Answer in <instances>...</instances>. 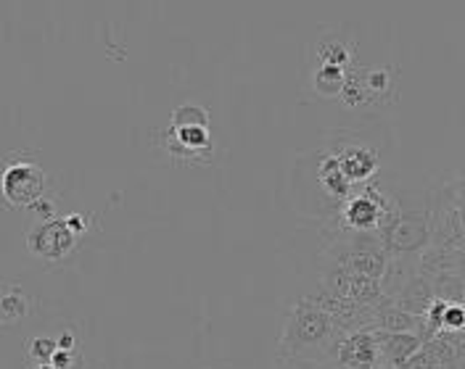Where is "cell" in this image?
Segmentation results:
<instances>
[{
    "mask_svg": "<svg viewBox=\"0 0 465 369\" xmlns=\"http://www.w3.org/2000/svg\"><path fill=\"white\" fill-rule=\"evenodd\" d=\"M347 338L336 319L322 312L310 298H302L291 309L283 335L278 341V356L296 359H333V351Z\"/></svg>",
    "mask_w": 465,
    "mask_h": 369,
    "instance_id": "6da1fadb",
    "label": "cell"
},
{
    "mask_svg": "<svg viewBox=\"0 0 465 369\" xmlns=\"http://www.w3.org/2000/svg\"><path fill=\"white\" fill-rule=\"evenodd\" d=\"M389 256H420L431 246V203L429 199L415 206H402L400 200V219L386 238Z\"/></svg>",
    "mask_w": 465,
    "mask_h": 369,
    "instance_id": "7a4b0ae2",
    "label": "cell"
},
{
    "mask_svg": "<svg viewBox=\"0 0 465 369\" xmlns=\"http://www.w3.org/2000/svg\"><path fill=\"white\" fill-rule=\"evenodd\" d=\"M45 190V174L37 164L14 161L5 167L3 174V199L8 206L16 209H35L43 200Z\"/></svg>",
    "mask_w": 465,
    "mask_h": 369,
    "instance_id": "3957f363",
    "label": "cell"
},
{
    "mask_svg": "<svg viewBox=\"0 0 465 369\" xmlns=\"http://www.w3.org/2000/svg\"><path fill=\"white\" fill-rule=\"evenodd\" d=\"M77 232L69 228L66 217L61 219H48V222H40L29 229L27 235V248L29 254L37 256V258H45V261H61L64 256L69 254L77 243Z\"/></svg>",
    "mask_w": 465,
    "mask_h": 369,
    "instance_id": "277c9868",
    "label": "cell"
},
{
    "mask_svg": "<svg viewBox=\"0 0 465 369\" xmlns=\"http://www.w3.org/2000/svg\"><path fill=\"white\" fill-rule=\"evenodd\" d=\"M333 362L341 369H383L376 333L362 330V333L347 335L333 351Z\"/></svg>",
    "mask_w": 465,
    "mask_h": 369,
    "instance_id": "5b68a950",
    "label": "cell"
},
{
    "mask_svg": "<svg viewBox=\"0 0 465 369\" xmlns=\"http://www.w3.org/2000/svg\"><path fill=\"white\" fill-rule=\"evenodd\" d=\"M376 333L378 348H381V364L383 369H402L423 348V341L415 333Z\"/></svg>",
    "mask_w": 465,
    "mask_h": 369,
    "instance_id": "8992f818",
    "label": "cell"
},
{
    "mask_svg": "<svg viewBox=\"0 0 465 369\" xmlns=\"http://www.w3.org/2000/svg\"><path fill=\"white\" fill-rule=\"evenodd\" d=\"M336 156H339L341 171H344V177L351 182V188L368 182L378 171L376 151H371L365 145H344V148H339Z\"/></svg>",
    "mask_w": 465,
    "mask_h": 369,
    "instance_id": "52a82bcc",
    "label": "cell"
},
{
    "mask_svg": "<svg viewBox=\"0 0 465 369\" xmlns=\"http://www.w3.org/2000/svg\"><path fill=\"white\" fill-rule=\"evenodd\" d=\"M436 301L434 283L429 277H423L420 272L405 285V290L394 298V306L402 312L412 314V316H426V312L431 309V304Z\"/></svg>",
    "mask_w": 465,
    "mask_h": 369,
    "instance_id": "ba28073f",
    "label": "cell"
},
{
    "mask_svg": "<svg viewBox=\"0 0 465 369\" xmlns=\"http://www.w3.org/2000/svg\"><path fill=\"white\" fill-rule=\"evenodd\" d=\"M318 182L320 188L331 196L333 200H339V209L344 206V200L354 193L351 182L344 177L341 164H339V156L331 153V156H322L318 164Z\"/></svg>",
    "mask_w": 465,
    "mask_h": 369,
    "instance_id": "9c48e42d",
    "label": "cell"
},
{
    "mask_svg": "<svg viewBox=\"0 0 465 369\" xmlns=\"http://www.w3.org/2000/svg\"><path fill=\"white\" fill-rule=\"evenodd\" d=\"M418 272H420V256H391L389 269L381 280L383 296L394 301Z\"/></svg>",
    "mask_w": 465,
    "mask_h": 369,
    "instance_id": "30bf717a",
    "label": "cell"
},
{
    "mask_svg": "<svg viewBox=\"0 0 465 369\" xmlns=\"http://www.w3.org/2000/svg\"><path fill=\"white\" fill-rule=\"evenodd\" d=\"M420 327H423V316H412V314L397 309L391 298H386L383 304H378L376 330H383V333H415L418 335Z\"/></svg>",
    "mask_w": 465,
    "mask_h": 369,
    "instance_id": "8fae6325",
    "label": "cell"
},
{
    "mask_svg": "<svg viewBox=\"0 0 465 369\" xmlns=\"http://www.w3.org/2000/svg\"><path fill=\"white\" fill-rule=\"evenodd\" d=\"M349 72L344 66H331V63H320L315 69V90L322 98H341L344 87H347Z\"/></svg>",
    "mask_w": 465,
    "mask_h": 369,
    "instance_id": "7c38bea8",
    "label": "cell"
},
{
    "mask_svg": "<svg viewBox=\"0 0 465 369\" xmlns=\"http://www.w3.org/2000/svg\"><path fill=\"white\" fill-rule=\"evenodd\" d=\"M349 298L357 301L360 306H378L386 301L383 296V287H381V280H373V277H360L354 275L351 283H349Z\"/></svg>",
    "mask_w": 465,
    "mask_h": 369,
    "instance_id": "4fadbf2b",
    "label": "cell"
},
{
    "mask_svg": "<svg viewBox=\"0 0 465 369\" xmlns=\"http://www.w3.org/2000/svg\"><path fill=\"white\" fill-rule=\"evenodd\" d=\"M318 56L320 63H331V66H344L347 69L349 63H351L354 51H351V45L341 43V40H322L318 45Z\"/></svg>",
    "mask_w": 465,
    "mask_h": 369,
    "instance_id": "5bb4252c",
    "label": "cell"
},
{
    "mask_svg": "<svg viewBox=\"0 0 465 369\" xmlns=\"http://www.w3.org/2000/svg\"><path fill=\"white\" fill-rule=\"evenodd\" d=\"M360 77H362V85L368 90L371 101L394 90V74L389 69H365Z\"/></svg>",
    "mask_w": 465,
    "mask_h": 369,
    "instance_id": "9a60e30c",
    "label": "cell"
},
{
    "mask_svg": "<svg viewBox=\"0 0 465 369\" xmlns=\"http://www.w3.org/2000/svg\"><path fill=\"white\" fill-rule=\"evenodd\" d=\"M170 127H212V119H209L206 109H202V106L185 103V106L174 109Z\"/></svg>",
    "mask_w": 465,
    "mask_h": 369,
    "instance_id": "2e32d148",
    "label": "cell"
},
{
    "mask_svg": "<svg viewBox=\"0 0 465 369\" xmlns=\"http://www.w3.org/2000/svg\"><path fill=\"white\" fill-rule=\"evenodd\" d=\"M27 298L19 290H8L0 301V319H3V325H14L22 316H27Z\"/></svg>",
    "mask_w": 465,
    "mask_h": 369,
    "instance_id": "e0dca14e",
    "label": "cell"
},
{
    "mask_svg": "<svg viewBox=\"0 0 465 369\" xmlns=\"http://www.w3.org/2000/svg\"><path fill=\"white\" fill-rule=\"evenodd\" d=\"M341 101H344V106H349V109H360V106L371 103V95H368V90L362 85L360 72H349V80L344 92H341Z\"/></svg>",
    "mask_w": 465,
    "mask_h": 369,
    "instance_id": "ac0fdd59",
    "label": "cell"
},
{
    "mask_svg": "<svg viewBox=\"0 0 465 369\" xmlns=\"http://www.w3.org/2000/svg\"><path fill=\"white\" fill-rule=\"evenodd\" d=\"M56 351L58 343L54 338H43V335L32 338L27 345V356L35 364H51V359L56 356Z\"/></svg>",
    "mask_w": 465,
    "mask_h": 369,
    "instance_id": "d6986e66",
    "label": "cell"
},
{
    "mask_svg": "<svg viewBox=\"0 0 465 369\" xmlns=\"http://www.w3.org/2000/svg\"><path fill=\"white\" fill-rule=\"evenodd\" d=\"M278 369H325L315 359H296V356H278Z\"/></svg>",
    "mask_w": 465,
    "mask_h": 369,
    "instance_id": "ffe728a7",
    "label": "cell"
},
{
    "mask_svg": "<svg viewBox=\"0 0 465 369\" xmlns=\"http://www.w3.org/2000/svg\"><path fill=\"white\" fill-rule=\"evenodd\" d=\"M51 364L56 369H72L77 364V354H74V351H61V348H58L56 356L51 359Z\"/></svg>",
    "mask_w": 465,
    "mask_h": 369,
    "instance_id": "44dd1931",
    "label": "cell"
},
{
    "mask_svg": "<svg viewBox=\"0 0 465 369\" xmlns=\"http://www.w3.org/2000/svg\"><path fill=\"white\" fill-rule=\"evenodd\" d=\"M56 343L61 351H74V333H72V330L61 333V335L56 338Z\"/></svg>",
    "mask_w": 465,
    "mask_h": 369,
    "instance_id": "7402d4cb",
    "label": "cell"
},
{
    "mask_svg": "<svg viewBox=\"0 0 465 369\" xmlns=\"http://www.w3.org/2000/svg\"><path fill=\"white\" fill-rule=\"evenodd\" d=\"M32 369H56L54 364H32Z\"/></svg>",
    "mask_w": 465,
    "mask_h": 369,
    "instance_id": "603a6c76",
    "label": "cell"
}]
</instances>
